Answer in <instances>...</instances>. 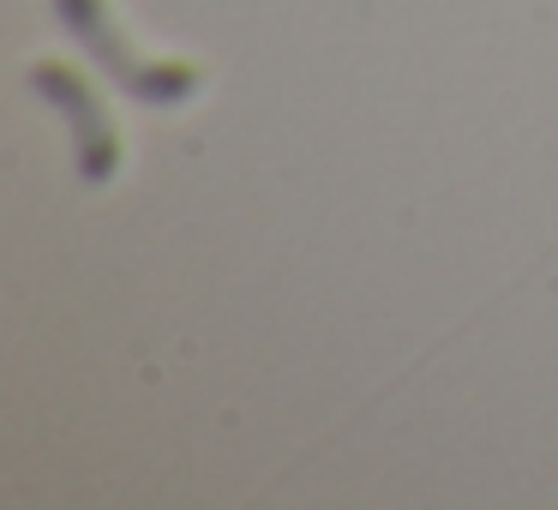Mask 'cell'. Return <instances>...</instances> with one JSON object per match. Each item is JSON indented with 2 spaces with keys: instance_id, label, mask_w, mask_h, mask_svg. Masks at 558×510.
<instances>
[{
  "instance_id": "1",
  "label": "cell",
  "mask_w": 558,
  "mask_h": 510,
  "mask_svg": "<svg viewBox=\"0 0 558 510\" xmlns=\"http://www.w3.org/2000/svg\"><path fill=\"white\" fill-rule=\"evenodd\" d=\"M54 19L66 25V37L97 61V73L109 78L114 90L150 102V109H174L198 90L193 66H174V61H145V49L126 42V31L109 19V0H49Z\"/></svg>"
},
{
  "instance_id": "2",
  "label": "cell",
  "mask_w": 558,
  "mask_h": 510,
  "mask_svg": "<svg viewBox=\"0 0 558 510\" xmlns=\"http://www.w3.org/2000/svg\"><path fill=\"white\" fill-rule=\"evenodd\" d=\"M31 90H37V97L66 121V133H73L78 181H85V186H109L114 169H121V138H114L109 109L90 97V85L73 73V66H61V61H37V66H31Z\"/></svg>"
}]
</instances>
